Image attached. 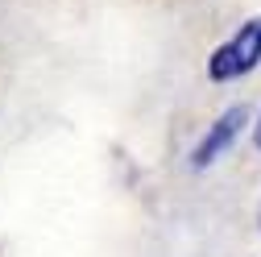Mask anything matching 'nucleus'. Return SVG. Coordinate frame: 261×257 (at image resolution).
Listing matches in <instances>:
<instances>
[{
	"mask_svg": "<svg viewBox=\"0 0 261 257\" xmlns=\"http://www.w3.org/2000/svg\"><path fill=\"white\" fill-rule=\"evenodd\" d=\"M261 67V17H249L232 38H224L207 58V79L212 83H232Z\"/></svg>",
	"mask_w": 261,
	"mask_h": 257,
	"instance_id": "obj_1",
	"label": "nucleus"
},
{
	"mask_svg": "<svg viewBox=\"0 0 261 257\" xmlns=\"http://www.w3.org/2000/svg\"><path fill=\"white\" fill-rule=\"evenodd\" d=\"M253 145L261 149V116H257V124H253Z\"/></svg>",
	"mask_w": 261,
	"mask_h": 257,
	"instance_id": "obj_3",
	"label": "nucleus"
},
{
	"mask_svg": "<svg viewBox=\"0 0 261 257\" xmlns=\"http://www.w3.org/2000/svg\"><path fill=\"white\" fill-rule=\"evenodd\" d=\"M257 224H261V208H257Z\"/></svg>",
	"mask_w": 261,
	"mask_h": 257,
	"instance_id": "obj_4",
	"label": "nucleus"
},
{
	"mask_svg": "<svg viewBox=\"0 0 261 257\" xmlns=\"http://www.w3.org/2000/svg\"><path fill=\"white\" fill-rule=\"evenodd\" d=\"M245 120H249V108H241V104H237V108H228L224 116H216V120H212V128L203 133V141L191 149V166H199V170H203V166H212L216 158L237 141V133L245 128Z\"/></svg>",
	"mask_w": 261,
	"mask_h": 257,
	"instance_id": "obj_2",
	"label": "nucleus"
}]
</instances>
